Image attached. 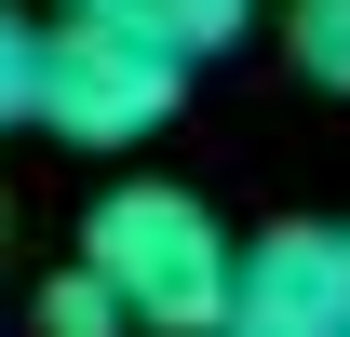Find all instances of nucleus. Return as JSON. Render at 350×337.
Segmentation results:
<instances>
[{"instance_id": "1", "label": "nucleus", "mask_w": 350, "mask_h": 337, "mask_svg": "<svg viewBox=\"0 0 350 337\" xmlns=\"http://www.w3.org/2000/svg\"><path fill=\"white\" fill-rule=\"evenodd\" d=\"M81 270L122 297V324H148V337H216V310H229V229L189 203V189H162V175H122V189L81 216Z\"/></svg>"}, {"instance_id": "2", "label": "nucleus", "mask_w": 350, "mask_h": 337, "mask_svg": "<svg viewBox=\"0 0 350 337\" xmlns=\"http://www.w3.org/2000/svg\"><path fill=\"white\" fill-rule=\"evenodd\" d=\"M175 95H189V68L122 41V27H94V14H54L27 41V122L68 135V149H148L175 122Z\"/></svg>"}, {"instance_id": "3", "label": "nucleus", "mask_w": 350, "mask_h": 337, "mask_svg": "<svg viewBox=\"0 0 350 337\" xmlns=\"http://www.w3.org/2000/svg\"><path fill=\"white\" fill-rule=\"evenodd\" d=\"M216 337H350V297H337V229H310V216L256 229V243L229 256V310H216Z\"/></svg>"}, {"instance_id": "4", "label": "nucleus", "mask_w": 350, "mask_h": 337, "mask_svg": "<svg viewBox=\"0 0 350 337\" xmlns=\"http://www.w3.org/2000/svg\"><path fill=\"white\" fill-rule=\"evenodd\" d=\"M68 14H94V27L175 54V68H202V54H229L243 27H256V0H68Z\"/></svg>"}, {"instance_id": "5", "label": "nucleus", "mask_w": 350, "mask_h": 337, "mask_svg": "<svg viewBox=\"0 0 350 337\" xmlns=\"http://www.w3.org/2000/svg\"><path fill=\"white\" fill-rule=\"evenodd\" d=\"M283 54L323 95H350V0H283Z\"/></svg>"}, {"instance_id": "6", "label": "nucleus", "mask_w": 350, "mask_h": 337, "mask_svg": "<svg viewBox=\"0 0 350 337\" xmlns=\"http://www.w3.org/2000/svg\"><path fill=\"white\" fill-rule=\"evenodd\" d=\"M41 337H122V297H108L81 256H68V270L41 284Z\"/></svg>"}, {"instance_id": "7", "label": "nucleus", "mask_w": 350, "mask_h": 337, "mask_svg": "<svg viewBox=\"0 0 350 337\" xmlns=\"http://www.w3.org/2000/svg\"><path fill=\"white\" fill-rule=\"evenodd\" d=\"M27 41H41V27L0 0V122H27Z\"/></svg>"}, {"instance_id": "8", "label": "nucleus", "mask_w": 350, "mask_h": 337, "mask_svg": "<svg viewBox=\"0 0 350 337\" xmlns=\"http://www.w3.org/2000/svg\"><path fill=\"white\" fill-rule=\"evenodd\" d=\"M337 297H350V229H337Z\"/></svg>"}]
</instances>
